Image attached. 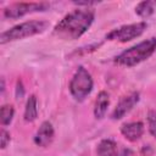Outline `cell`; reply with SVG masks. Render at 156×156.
Masks as SVG:
<instances>
[{"label": "cell", "instance_id": "cell-9", "mask_svg": "<svg viewBox=\"0 0 156 156\" xmlns=\"http://www.w3.org/2000/svg\"><path fill=\"white\" fill-rule=\"evenodd\" d=\"M121 133L127 140L136 141L138 139H140V136L144 133V124L139 121L123 123L121 126Z\"/></svg>", "mask_w": 156, "mask_h": 156}, {"label": "cell", "instance_id": "cell-14", "mask_svg": "<svg viewBox=\"0 0 156 156\" xmlns=\"http://www.w3.org/2000/svg\"><path fill=\"white\" fill-rule=\"evenodd\" d=\"M13 115H15V108H13L12 105H10V104L2 105L1 108H0V122H1V124L4 127L9 126L12 122Z\"/></svg>", "mask_w": 156, "mask_h": 156}, {"label": "cell", "instance_id": "cell-16", "mask_svg": "<svg viewBox=\"0 0 156 156\" xmlns=\"http://www.w3.org/2000/svg\"><path fill=\"white\" fill-rule=\"evenodd\" d=\"M10 140H11L10 133L6 132L5 129H1V132H0V145H1V149H5L9 145Z\"/></svg>", "mask_w": 156, "mask_h": 156}, {"label": "cell", "instance_id": "cell-5", "mask_svg": "<svg viewBox=\"0 0 156 156\" xmlns=\"http://www.w3.org/2000/svg\"><path fill=\"white\" fill-rule=\"evenodd\" d=\"M147 28L146 22H136L132 24H124L121 26L116 29H112L106 34V40L110 41H119V43H126L132 39H135L140 37L145 29Z\"/></svg>", "mask_w": 156, "mask_h": 156}, {"label": "cell", "instance_id": "cell-17", "mask_svg": "<svg viewBox=\"0 0 156 156\" xmlns=\"http://www.w3.org/2000/svg\"><path fill=\"white\" fill-rule=\"evenodd\" d=\"M24 95V88H23V84H22V80L18 79L17 80V84H16V99L20 100L22 99Z\"/></svg>", "mask_w": 156, "mask_h": 156}, {"label": "cell", "instance_id": "cell-7", "mask_svg": "<svg viewBox=\"0 0 156 156\" xmlns=\"http://www.w3.org/2000/svg\"><path fill=\"white\" fill-rule=\"evenodd\" d=\"M139 99H140V94L138 91H133V93L123 96L116 105L115 110L112 111V115H111L112 119H121L122 117H124L138 104Z\"/></svg>", "mask_w": 156, "mask_h": 156}, {"label": "cell", "instance_id": "cell-15", "mask_svg": "<svg viewBox=\"0 0 156 156\" xmlns=\"http://www.w3.org/2000/svg\"><path fill=\"white\" fill-rule=\"evenodd\" d=\"M147 127L152 136L156 138V111H149L147 113Z\"/></svg>", "mask_w": 156, "mask_h": 156}, {"label": "cell", "instance_id": "cell-18", "mask_svg": "<svg viewBox=\"0 0 156 156\" xmlns=\"http://www.w3.org/2000/svg\"><path fill=\"white\" fill-rule=\"evenodd\" d=\"M73 4L78 6H91V5H95L96 1H74Z\"/></svg>", "mask_w": 156, "mask_h": 156}, {"label": "cell", "instance_id": "cell-8", "mask_svg": "<svg viewBox=\"0 0 156 156\" xmlns=\"http://www.w3.org/2000/svg\"><path fill=\"white\" fill-rule=\"evenodd\" d=\"M54 127L49 121H44L34 135V144L40 147H48L54 140Z\"/></svg>", "mask_w": 156, "mask_h": 156}, {"label": "cell", "instance_id": "cell-10", "mask_svg": "<svg viewBox=\"0 0 156 156\" xmlns=\"http://www.w3.org/2000/svg\"><path fill=\"white\" fill-rule=\"evenodd\" d=\"M110 105V95L107 91H100L96 96L95 105H94V116L98 119H101L105 117L107 107Z\"/></svg>", "mask_w": 156, "mask_h": 156}, {"label": "cell", "instance_id": "cell-11", "mask_svg": "<svg viewBox=\"0 0 156 156\" xmlns=\"http://www.w3.org/2000/svg\"><path fill=\"white\" fill-rule=\"evenodd\" d=\"M96 154L98 156H117L118 155L117 144L111 139H104L99 143Z\"/></svg>", "mask_w": 156, "mask_h": 156}, {"label": "cell", "instance_id": "cell-6", "mask_svg": "<svg viewBox=\"0 0 156 156\" xmlns=\"http://www.w3.org/2000/svg\"><path fill=\"white\" fill-rule=\"evenodd\" d=\"M50 7L49 2L40 1V2H13L6 6L2 11L5 18H20L28 13L33 12H43Z\"/></svg>", "mask_w": 156, "mask_h": 156}, {"label": "cell", "instance_id": "cell-4", "mask_svg": "<svg viewBox=\"0 0 156 156\" xmlns=\"http://www.w3.org/2000/svg\"><path fill=\"white\" fill-rule=\"evenodd\" d=\"M93 84L94 83L90 73L83 66H79L69 82L68 89L76 101H83L91 93Z\"/></svg>", "mask_w": 156, "mask_h": 156}, {"label": "cell", "instance_id": "cell-13", "mask_svg": "<svg viewBox=\"0 0 156 156\" xmlns=\"http://www.w3.org/2000/svg\"><path fill=\"white\" fill-rule=\"evenodd\" d=\"M156 11V1L155 0H145L139 2L135 6V13L141 18H146L151 16Z\"/></svg>", "mask_w": 156, "mask_h": 156}, {"label": "cell", "instance_id": "cell-2", "mask_svg": "<svg viewBox=\"0 0 156 156\" xmlns=\"http://www.w3.org/2000/svg\"><path fill=\"white\" fill-rule=\"evenodd\" d=\"M156 50V38H149L130 46L115 57V63L122 67H133L149 58Z\"/></svg>", "mask_w": 156, "mask_h": 156}, {"label": "cell", "instance_id": "cell-12", "mask_svg": "<svg viewBox=\"0 0 156 156\" xmlns=\"http://www.w3.org/2000/svg\"><path fill=\"white\" fill-rule=\"evenodd\" d=\"M38 117V101L35 95H30L26 102L24 107V121L26 122H33Z\"/></svg>", "mask_w": 156, "mask_h": 156}, {"label": "cell", "instance_id": "cell-1", "mask_svg": "<svg viewBox=\"0 0 156 156\" xmlns=\"http://www.w3.org/2000/svg\"><path fill=\"white\" fill-rule=\"evenodd\" d=\"M94 11L77 9L63 16L54 27V35L63 40H74L82 37L94 22Z\"/></svg>", "mask_w": 156, "mask_h": 156}, {"label": "cell", "instance_id": "cell-20", "mask_svg": "<svg viewBox=\"0 0 156 156\" xmlns=\"http://www.w3.org/2000/svg\"><path fill=\"white\" fill-rule=\"evenodd\" d=\"M4 91H5V80L4 78H1V94H4Z\"/></svg>", "mask_w": 156, "mask_h": 156}, {"label": "cell", "instance_id": "cell-19", "mask_svg": "<svg viewBox=\"0 0 156 156\" xmlns=\"http://www.w3.org/2000/svg\"><path fill=\"white\" fill-rule=\"evenodd\" d=\"M132 155L133 154H132V151L129 149H123V150H121V152H118L117 156H132Z\"/></svg>", "mask_w": 156, "mask_h": 156}, {"label": "cell", "instance_id": "cell-3", "mask_svg": "<svg viewBox=\"0 0 156 156\" xmlns=\"http://www.w3.org/2000/svg\"><path fill=\"white\" fill-rule=\"evenodd\" d=\"M49 23L46 21H27L13 26L12 28L5 30L0 35V43L6 44L15 40H21L28 37H33L43 33L48 28Z\"/></svg>", "mask_w": 156, "mask_h": 156}]
</instances>
